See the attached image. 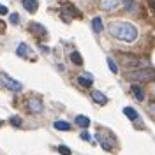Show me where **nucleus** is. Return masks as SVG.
<instances>
[{
    "label": "nucleus",
    "instance_id": "6e6552de",
    "mask_svg": "<svg viewBox=\"0 0 155 155\" xmlns=\"http://www.w3.org/2000/svg\"><path fill=\"white\" fill-rule=\"evenodd\" d=\"M118 5H120L118 0H99V7L104 9V11H107V12H113Z\"/></svg>",
    "mask_w": 155,
    "mask_h": 155
},
{
    "label": "nucleus",
    "instance_id": "5701e85b",
    "mask_svg": "<svg viewBox=\"0 0 155 155\" xmlns=\"http://www.w3.org/2000/svg\"><path fill=\"white\" fill-rule=\"evenodd\" d=\"M124 7H125V11H132L136 7V4L132 0H124Z\"/></svg>",
    "mask_w": 155,
    "mask_h": 155
},
{
    "label": "nucleus",
    "instance_id": "c85d7f7f",
    "mask_svg": "<svg viewBox=\"0 0 155 155\" xmlns=\"http://www.w3.org/2000/svg\"><path fill=\"white\" fill-rule=\"evenodd\" d=\"M4 32H5V28H4V23L0 21V34H4Z\"/></svg>",
    "mask_w": 155,
    "mask_h": 155
},
{
    "label": "nucleus",
    "instance_id": "b1692460",
    "mask_svg": "<svg viewBox=\"0 0 155 155\" xmlns=\"http://www.w3.org/2000/svg\"><path fill=\"white\" fill-rule=\"evenodd\" d=\"M9 21H11V23H12V25H16V23H18V21H19V16H18V14H16V12H12V14H11V16H9Z\"/></svg>",
    "mask_w": 155,
    "mask_h": 155
},
{
    "label": "nucleus",
    "instance_id": "f03ea898",
    "mask_svg": "<svg viewBox=\"0 0 155 155\" xmlns=\"http://www.w3.org/2000/svg\"><path fill=\"white\" fill-rule=\"evenodd\" d=\"M120 62L124 64V67H134V69H148V67H150L148 58L130 57V55H125V53H122V55H120Z\"/></svg>",
    "mask_w": 155,
    "mask_h": 155
},
{
    "label": "nucleus",
    "instance_id": "39448f33",
    "mask_svg": "<svg viewBox=\"0 0 155 155\" xmlns=\"http://www.w3.org/2000/svg\"><path fill=\"white\" fill-rule=\"evenodd\" d=\"M155 78V71H150L148 69H139L137 72H127V79H143V81H148V79H153Z\"/></svg>",
    "mask_w": 155,
    "mask_h": 155
},
{
    "label": "nucleus",
    "instance_id": "0eeeda50",
    "mask_svg": "<svg viewBox=\"0 0 155 155\" xmlns=\"http://www.w3.org/2000/svg\"><path fill=\"white\" fill-rule=\"evenodd\" d=\"M0 81L5 85V87L9 88V90H12V92H19L21 88H23V85L19 83V81H16V79H12L11 76H7V74H2L0 76Z\"/></svg>",
    "mask_w": 155,
    "mask_h": 155
},
{
    "label": "nucleus",
    "instance_id": "ddd939ff",
    "mask_svg": "<svg viewBox=\"0 0 155 155\" xmlns=\"http://www.w3.org/2000/svg\"><path fill=\"white\" fill-rule=\"evenodd\" d=\"M23 7L28 12H35L39 9V0H23Z\"/></svg>",
    "mask_w": 155,
    "mask_h": 155
},
{
    "label": "nucleus",
    "instance_id": "4468645a",
    "mask_svg": "<svg viewBox=\"0 0 155 155\" xmlns=\"http://www.w3.org/2000/svg\"><path fill=\"white\" fill-rule=\"evenodd\" d=\"M130 92H132V95H134L137 101H143V99H145V92H143V88L139 87V85H132V87H130Z\"/></svg>",
    "mask_w": 155,
    "mask_h": 155
},
{
    "label": "nucleus",
    "instance_id": "a878e982",
    "mask_svg": "<svg viewBox=\"0 0 155 155\" xmlns=\"http://www.w3.org/2000/svg\"><path fill=\"white\" fill-rule=\"evenodd\" d=\"M148 111L155 116V102H150V104H148Z\"/></svg>",
    "mask_w": 155,
    "mask_h": 155
},
{
    "label": "nucleus",
    "instance_id": "9d476101",
    "mask_svg": "<svg viewBox=\"0 0 155 155\" xmlns=\"http://www.w3.org/2000/svg\"><path fill=\"white\" fill-rule=\"evenodd\" d=\"M90 97L95 101L97 104H101V106H104V104H107V97L102 94V92H99V90H92V94H90Z\"/></svg>",
    "mask_w": 155,
    "mask_h": 155
},
{
    "label": "nucleus",
    "instance_id": "412c9836",
    "mask_svg": "<svg viewBox=\"0 0 155 155\" xmlns=\"http://www.w3.org/2000/svg\"><path fill=\"white\" fill-rule=\"evenodd\" d=\"M9 122L12 124L14 127H21V124H23V120H21V116H11Z\"/></svg>",
    "mask_w": 155,
    "mask_h": 155
},
{
    "label": "nucleus",
    "instance_id": "a211bd4d",
    "mask_svg": "<svg viewBox=\"0 0 155 155\" xmlns=\"http://www.w3.org/2000/svg\"><path fill=\"white\" fill-rule=\"evenodd\" d=\"M53 127H55L57 130H71V124L65 122V120H57V122L53 124Z\"/></svg>",
    "mask_w": 155,
    "mask_h": 155
},
{
    "label": "nucleus",
    "instance_id": "f3484780",
    "mask_svg": "<svg viewBox=\"0 0 155 155\" xmlns=\"http://www.w3.org/2000/svg\"><path fill=\"white\" fill-rule=\"evenodd\" d=\"M92 28H94L95 34H101V32H102L104 27H102V19L99 18V16H95V18L92 19Z\"/></svg>",
    "mask_w": 155,
    "mask_h": 155
},
{
    "label": "nucleus",
    "instance_id": "f257e3e1",
    "mask_svg": "<svg viewBox=\"0 0 155 155\" xmlns=\"http://www.w3.org/2000/svg\"><path fill=\"white\" fill-rule=\"evenodd\" d=\"M107 30L115 39L124 41V42H134L137 39V28L129 21H113L109 23Z\"/></svg>",
    "mask_w": 155,
    "mask_h": 155
},
{
    "label": "nucleus",
    "instance_id": "393cba45",
    "mask_svg": "<svg viewBox=\"0 0 155 155\" xmlns=\"http://www.w3.org/2000/svg\"><path fill=\"white\" fill-rule=\"evenodd\" d=\"M81 139H83V141H90L92 137H90V134H88V132H85V130H83V132H81Z\"/></svg>",
    "mask_w": 155,
    "mask_h": 155
},
{
    "label": "nucleus",
    "instance_id": "cd10ccee",
    "mask_svg": "<svg viewBox=\"0 0 155 155\" xmlns=\"http://www.w3.org/2000/svg\"><path fill=\"white\" fill-rule=\"evenodd\" d=\"M150 90H152V95L155 97V83H152V85H150Z\"/></svg>",
    "mask_w": 155,
    "mask_h": 155
},
{
    "label": "nucleus",
    "instance_id": "7ed1b4c3",
    "mask_svg": "<svg viewBox=\"0 0 155 155\" xmlns=\"http://www.w3.org/2000/svg\"><path fill=\"white\" fill-rule=\"evenodd\" d=\"M95 137H97V141H99V145L102 146L106 152H111V150L115 148V145H116L115 136L111 134V132H107V130L102 132V129H99V130H97Z\"/></svg>",
    "mask_w": 155,
    "mask_h": 155
},
{
    "label": "nucleus",
    "instance_id": "f8f14e48",
    "mask_svg": "<svg viewBox=\"0 0 155 155\" xmlns=\"http://www.w3.org/2000/svg\"><path fill=\"white\" fill-rule=\"evenodd\" d=\"M30 48L25 44V42H21V44H18V48H16V55L18 57H21V58H32L30 57Z\"/></svg>",
    "mask_w": 155,
    "mask_h": 155
},
{
    "label": "nucleus",
    "instance_id": "423d86ee",
    "mask_svg": "<svg viewBox=\"0 0 155 155\" xmlns=\"http://www.w3.org/2000/svg\"><path fill=\"white\" fill-rule=\"evenodd\" d=\"M25 106H27V109L28 111H32V113H42V109H44V106H42V101L39 99V97H28L27 101H25Z\"/></svg>",
    "mask_w": 155,
    "mask_h": 155
},
{
    "label": "nucleus",
    "instance_id": "bb28decb",
    "mask_svg": "<svg viewBox=\"0 0 155 155\" xmlns=\"http://www.w3.org/2000/svg\"><path fill=\"white\" fill-rule=\"evenodd\" d=\"M7 12H9V9H7L5 5H2V4H0V14H7Z\"/></svg>",
    "mask_w": 155,
    "mask_h": 155
},
{
    "label": "nucleus",
    "instance_id": "aec40b11",
    "mask_svg": "<svg viewBox=\"0 0 155 155\" xmlns=\"http://www.w3.org/2000/svg\"><path fill=\"white\" fill-rule=\"evenodd\" d=\"M107 65H109V71H111L113 74H116V72H118V65L115 64V60H113L111 57H107Z\"/></svg>",
    "mask_w": 155,
    "mask_h": 155
},
{
    "label": "nucleus",
    "instance_id": "dca6fc26",
    "mask_svg": "<svg viewBox=\"0 0 155 155\" xmlns=\"http://www.w3.org/2000/svg\"><path fill=\"white\" fill-rule=\"evenodd\" d=\"M74 120H76L78 125L83 127V129H87V127L90 125V124H92V122H90V118H88V116H85V115H78L76 118H74Z\"/></svg>",
    "mask_w": 155,
    "mask_h": 155
},
{
    "label": "nucleus",
    "instance_id": "c756f323",
    "mask_svg": "<svg viewBox=\"0 0 155 155\" xmlns=\"http://www.w3.org/2000/svg\"><path fill=\"white\" fill-rule=\"evenodd\" d=\"M0 127H2V124H0Z\"/></svg>",
    "mask_w": 155,
    "mask_h": 155
},
{
    "label": "nucleus",
    "instance_id": "6ab92c4d",
    "mask_svg": "<svg viewBox=\"0 0 155 155\" xmlns=\"http://www.w3.org/2000/svg\"><path fill=\"white\" fill-rule=\"evenodd\" d=\"M71 62L76 64V65H83V57H81L78 51H72V53H71Z\"/></svg>",
    "mask_w": 155,
    "mask_h": 155
},
{
    "label": "nucleus",
    "instance_id": "4be33fe9",
    "mask_svg": "<svg viewBox=\"0 0 155 155\" xmlns=\"http://www.w3.org/2000/svg\"><path fill=\"white\" fill-rule=\"evenodd\" d=\"M58 153L60 155H71V148L65 146V145H60L58 146Z\"/></svg>",
    "mask_w": 155,
    "mask_h": 155
},
{
    "label": "nucleus",
    "instance_id": "9b49d317",
    "mask_svg": "<svg viewBox=\"0 0 155 155\" xmlns=\"http://www.w3.org/2000/svg\"><path fill=\"white\" fill-rule=\"evenodd\" d=\"M28 28H30V32H32V34H35V35H41V37L48 34V30L44 28V27H42L41 23H35V21H34V23H30Z\"/></svg>",
    "mask_w": 155,
    "mask_h": 155
},
{
    "label": "nucleus",
    "instance_id": "2eb2a0df",
    "mask_svg": "<svg viewBox=\"0 0 155 155\" xmlns=\"http://www.w3.org/2000/svg\"><path fill=\"white\" fill-rule=\"evenodd\" d=\"M124 115H125L129 120H139V115H137V111H136L134 107H130V106L124 107Z\"/></svg>",
    "mask_w": 155,
    "mask_h": 155
},
{
    "label": "nucleus",
    "instance_id": "1a4fd4ad",
    "mask_svg": "<svg viewBox=\"0 0 155 155\" xmlns=\"http://www.w3.org/2000/svg\"><path fill=\"white\" fill-rule=\"evenodd\" d=\"M76 81H78V85H79V87L90 88L92 85H94V76H92V74H79Z\"/></svg>",
    "mask_w": 155,
    "mask_h": 155
},
{
    "label": "nucleus",
    "instance_id": "20e7f679",
    "mask_svg": "<svg viewBox=\"0 0 155 155\" xmlns=\"http://www.w3.org/2000/svg\"><path fill=\"white\" fill-rule=\"evenodd\" d=\"M62 18L64 21H71L72 18H81V12L78 9L76 5H72V4H64V7H62Z\"/></svg>",
    "mask_w": 155,
    "mask_h": 155
}]
</instances>
